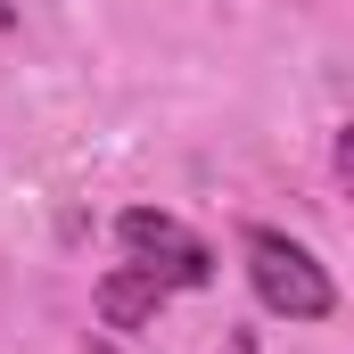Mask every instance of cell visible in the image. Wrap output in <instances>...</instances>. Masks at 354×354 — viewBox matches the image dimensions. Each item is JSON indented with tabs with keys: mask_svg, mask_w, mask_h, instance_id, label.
Masks as SVG:
<instances>
[{
	"mask_svg": "<svg viewBox=\"0 0 354 354\" xmlns=\"http://www.w3.org/2000/svg\"><path fill=\"white\" fill-rule=\"evenodd\" d=\"M239 264H248L256 305L280 313V322H330V313H338V280H330V264H322L305 239L272 231V223H248V231H239Z\"/></svg>",
	"mask_w": 354,
	"mask_h": 354,
	"instance_id": "obj_1",
	"label": "cell"
},
{
	"mask_svg": "<svg viewBox=\"0 0 354 354\" xmlns=\"http://www.w3.org/2000/svg\"><path fill=\"white\" fill-rule=\"evenodd\" d=\"M115 248H124V264H140L157 288H206L214 280V248L181 214H165V206H124L115 214Z\"/></svg>",
	"mask_w": 354,
	"mask_h": 354,
	"instance_id": "obj_2",
	"label": "cell"
},
{
	"mask_svg": "<svg viewBox=\"0 0 354 354\" xmlns=\"http://www.w3.org/2000/svg\"><path fill=\"white\" fill-rule=\"evenodd\" d=\"M157 305H165V288H157L140 264H115L107 280H99V313H107V330H140Z\"/></svg>",
	"mask_w": 354,
	"mask_h": 354,
	"instance_id": "obj_3",
	"label": "cell"
}]
</instances>
